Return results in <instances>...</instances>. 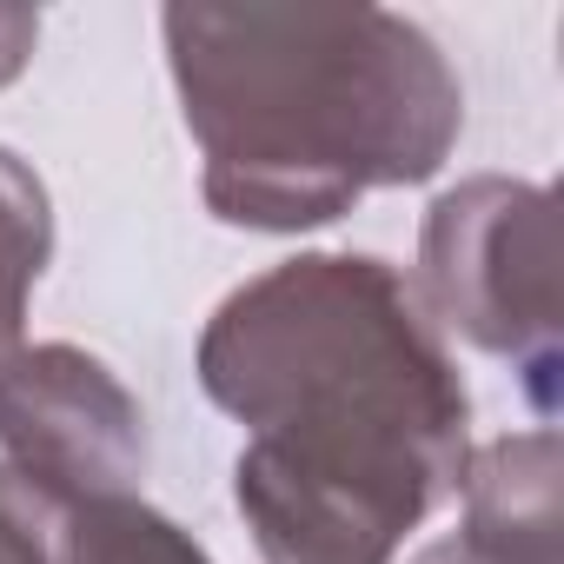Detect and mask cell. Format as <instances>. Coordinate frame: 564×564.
I'll return each mask as SVG.
<instances>
[{"instance_id": "7a4b0ae2", "label": "cell", "mask_w": 564, "mask_h": 564, "mask_svg": "<svg viewBox=\"0 0 564 564\" xmlns=\"http://www.w3.org/2000/svg\"><path fill=\"white\" fill-rule=\"evenodd\" d=\"M160 34L199 193L226 226H333L379 186L432 180L465 133L452 61L392 8L173 0Z\"/></svg>"}, {"instance_id": "5b68a950", "label": "cell", "mask_w": 564, "mask_h": 564, "mask_svg": "<svg viewBox=\"0 0 564 564\" xmlns=\"http://www.w3.org/2000/svg\"><path fill=\"white\" fill-rule=\"evenodd\" d=\"M458 544L485 564H564V445L551 425L505 432L465 458Z\"/></svg>"}, {"instance_id": "6da1fadb", "label": "cell", "mask_w": 564, "mask_h": 564, "mask_svg": "<svg viewBox=\"0 0 564 564\" xmlns=\"http://www.w3.org/2000/svg\"><path fill=\"white\" fill-rule=\"evenodd\" d=\"M199 386L246 425L232 498L265 564H392L471 458L458 359L372 252H300L226 293Z\"/></svg>"}, {"instance_id": "9c48e42d", "label": "cell", "mask_w": 564, "mask_h": 564, "mask_svg": "<svg viewBox=\"0 0 564 564\" xmlns=\"http://www.w3.org/2000/svg\"><path fill=\"white\" fill-rule=\"evenodd\" d=\"M34 41H41V14L34 8H0V87H14L28 74Z\"/></svg>"}, {"instance_id": "ba28073f", "label": "cell", "mask_w": 564, "mask_h": 564, "mask_svg": "<svg viewBox=\"0 0 564 564\" xmlns=\"http://www.w3.org/2000/svg\"><path fill=\"white\" fill-rule=\"evenodd\" d=\"M74 505L0 458V564H67Z\"/></svg>"}, {"instance_id": "8992f818", "label": "cell", "mask_w": 564, "mask_h": 564, "mask_svg": "<svg viewBox=\"0 0 564 564\" xmlns=\"http://www.w3.org/2000/svg\"><path fill=\"white\" fill-rule=\"evenodd\" d=\"M54 259V206L41 173L0 147V372L28 346V300Z\"/></svg>"}, {"instance_id": "3957f363", "label": "cell", "mask_w": 564, "mask_h": 564, "mask_svg": "<svg viewBox=\"0 0 564 564\" xmlns=\"http://www.w3.org/2000/svg\"><path fill=\"white\" fill-rule=\"evenodd\" d=\"M419 306L438 333L524 372L538 412H557V199L551 186L471 173L432 199L419 226Z\"/></svg>"}, {"instance_id": "52a82bcc", "label": "cell", "mask_w": 564, "mask_h": 564, "mask_svg": "<svg viewBox=\"0 0 564 564\" xmlns=\"http://www.w3.org/2000/svg\"><path fill=\"white\" fill-rule=\"evenodd\" d=\"M67 564H213L193 531H180L147 498H87L67 524Z\"/></svg>"}, {"instance_id": "30bf717a", "label": "cell", "mask_w": 564, "mask_h": 564, "mask_svg": "<svg viewBox=\"0 0 564 564\" xmlns=\"http://www.w3.org/2000/svg\"><path fill=\"white\" fill-rule=\"evenodd\" d=\"M412 564H485V557H471V551H465L458 538H438V544H425V551H419Z\"/></svg>"}, {"instance_id": "277c9868", "label": "cell", "mask_w": 564, "mask_h": 564, "mask_svg": "<svg viewBox=\"0 0 564 564\" xmlns=\"http://www.w3.org/2000/svg\"><path fill=\"white\" fill-rule=\"evenodd\" d=\"M0 452L67 505L120 498L147 478V412L107 359L67 339L21 346L0 372Z\"/></svg>"}]
</instances>
